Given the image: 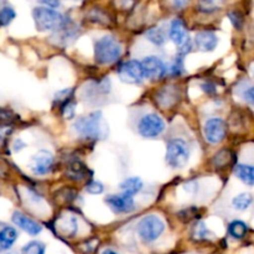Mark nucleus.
Segmentation results:
<instances>
[{
    "instance_id": "f257e3e1",
    "label": "nucleus",
    "mask_w": 254,
    "mask_h": 254,
    "mask_svg": "<svg viewBox=\"0 0 254 254\" xmlns=\"http://www.w3.org/2000/svg\"><path fill=\"white\" fill-rule=\"evenodd\" d=\"M122 56V45L113 36H103L94 45V60L99 64H112Z\"/></svg>"
},
{
    "instance_id": "f03ea898",
    "label": "nucleus",
    "mask_w": 254,
    "mask_h": 254,
    "mask_svg": "<svg viewBox=\"0 0 254 254\" xmlns=\"http://www.w3.org/2000/svg\"><path fill=\"white\" fill-rule=\"evenodd\" d=\"M77 133L86 139H98L103 136V118L101 112H93L86 117H79L73 124Z\"/></svg>"
},
{
    "instance_id": "7ed1b4c3",
    "label": "nucleus",
    "mask_w": 254,
    "mask_h": 254,
    "mask_svg": "<svg viewBox=\"0 0 254 254\" xmlns=\"http://www.w3.org/2000/svg\"><path fill=\"white\" fill-rule=\"evenodd\" d=\"M35 25L39 31H50L60 29L64 24V17L55 9L46 6H37L32 10Z\"/></svg>"
},
{
    "instance_id": "20e7f679",
    "label": "nucleus",
    "mask_w": 254,
    "mask_h": 254,
    "mask_svg": "<svg viewBox=\"0 0 254 254\" xmlns=\"http://www.w3.org/2000/svg\"><path fill=\"white\" fill-rule=\"evenodd\" d=\"M190 158V149L183 139H173L166 146V163L174 169H183Z\"/></svg>"
},
{
    "instance_id": "39448f33",
    "label": "nucleus",
    "mask_w": 254,
    "mask_h": 254,
    "mask_svg": "<svg viewBox=\"0 0 254 254\" xmlns=\"http://www.w3.org/2000/svg\"><path fill=\"white\" fill-rule=\"evenodd\" d=\"M165 230V223L160 217L155 215H149L141 218L138 223L139 237L144 242H154L163 235Z\"/></svg>"
},
{
    "instance_id": "423d86ee",
    "label": "nucleus",
    "mask_w": 254,
    "mask_h": 254,
    "mask_svg": "<svg viewBox=\"0 0 254 254\" xmlns=\"http://www.w3.org/2000/svg\"><path fill=\"white\" fill-rule=\"evenodd\" d=\"M138 129L140 135L144 138H158L165 130V123L160 116L150 113L140 119Z\"/></svg>"
},
{
    "instance_id": "0eeeda50",
    "label": "nucleus",
    "mask_w": 254,
    "mask_h": 254,
    "mask_svg": "<svg viewBox=\"0 0 254 254\" xmlns=\"http://www.w3.org/2000/svg\"><path fill=\"white\" fill-rule=\"evenodd\" d=\"M118 74L121 81L129 84H140L143 79L145 78L141 62L136 61V60H130V61L124 62L119 67Z\"/></svg>"
},
{
    "instance_id": "6e6552de",
    "label": "nucleus",
    "mask_w": 254,
    "mask_h": 254,
    "mask_svg": "<svg viewBox=\"0 0 254 254\" xmlns=\"http://www.w3.org/2000/svg\"><path fill=\"white\" fill-rule=\"evenodd\" d=\"M227 126L221 118H212L206 122L203 127V135L210 144H218L225 139Z\"/></svg>"
},
{
    "instance_id": "1a4fd4ad",
    "label": "nucleus",
    "mask_w": 254,
    "mask_h": 254,
    "mask_svg": "<svg viewBox=\"0 0 254 254\" xmlns=\"http://www.w3.org/2000/svg\"><path fill=\"white\" fill-rule=\"evenodd\" d=\"M52 166H54V155L49 150H40L32 156L29 168L34 175L44 176L51 171Z\"/></svg>"
},
{
    "instance_id": "9d476101",
    "label": "nucleus",
    "mask_w": 254,
    "mask_h": 254,
    "mask_svg": "<svg viewBox=\"0 0 254 254\" xmlns=\"http://www.w3.org/2000/svg\"><path fill=\"white\" fill-rule=\"evenodd\" d=\"M106 203L111 207L113 212L123 215V213H130L135 210V202L133 196L126 195L121 192L117 195H109L106 198Z\"/></svg>"
},
{
    "instance_id": "9b49d317",
    "label": "nucleus",
    "mask_w": 254,
    "mask_h": 254,
    "mask_svg": "<svg viewBox=\"0 0 254 254\" xmlns=\"http://www.w3.org/2000/svg\"><path fill=\"white\" fill-rule=\"evenodd\" d=\"M141 66H143L144 76L145 78L151 79V81H156V79H160L165 76L166 68L165 64L163 62V60L159 59L156 56H148L141 61Z\"/></svg>"
},
{
    "instance_id": "f8f14e48",
    "label": "nucleus",
    "mask_w": 254,
    "mask_h": 254,
    "mask_svg": "<svg viewBox=\"0 0 254 254\" xmlns=\"http://www.w3.org/2000/svg\"><path fill=\"white\" fill-rule=\"evenodd\" d=\"M11 220L17 227H20L22 231L29 233L30 236H37L39 233H41L42 231L41 225H39L36 221L27 217L26 215H24V213L20 212V211H15V212L12 213Z\"/></svg>"
},
{
    "instance_id": "ddd939ff",
    "label": "nucleus",
    "mask_w": 254,
    "mask_h": 254,
    "mask_svg": "<svg viewBox=\"0 0 254 254\" xmlns=\"http://www.w3.org/2000/svg\"><path fill=\"white\" fill-rule=\"evenodd\" d=\"M169 36H170L171 41L178 47L183 46L185 42H188L190 40V37L188 35V30H186L185 22L180 19H175L171 22Z\"/></svg>"
},
{
    "instance_id": "4468645a",
    "label": "nucleus",
    "mask_w": 254,
    "mask_h": 254,
    "mask_svg": "<svg viewBox=\"0 0 254 254\" xmlns=\"http://www.w3.org/2000/svg\"><path fill=\"white\" fill-rule=\"evenodd\" d=\"M218 37L212 31H200L195 36V45L200 51L211 52L217 47Z\"/></svg>"
},
{
    "instance_id": "2eb2a0df",
    "label": "nucleus",
    "mask_w": 254,
    "mask_h": 254,
    "mask_svg": "<svg viewBox=\"0 0 254 254\" xmlns=\"http://www.w3.org/2000/svg\"><path fill=\"white\" fill-rule=\"evenodd\" d=\"M77 228H78V225L73 216H62V217L57 218L56 231L64 237H73L77 232Z\"/></svg>"
},
{
    "instance_id": "dca6fc26",
    "label": "nucleus",
    "mask_w": 254,
    "mask_h": 254,
    "mask_svg": "<svg viewBox=\"0 0 254 254\" xmlns=\"http://www.w3.org/2000/svg\"><path fill=\"white\" fill-rule=\"evenodd\" d=\"M17 231L11 226H4L0 230V252L9 251L17 240Z\"/></svg>"
},
{
    "instance_id": "f3484780",
    "label": "nucleus",
    "mask_w": 254,
    "mask_h": 254,
    "mask_svg": "<svg viewBox=\"0 0 254 254\" xmlns=\"http://www.w3.org/2000/svg\"><path fill=\"white\" fill-rule=\"evenodd\" d=\"M235 175L248 186H254V166L247 164H238L235 168Z\"/></svg>"
},
{
    "instance_id": "a211bd4d",
    "label": "nucleus",
    "mask_w": 254,
    "mask_h": 254,
    "mask_svg": "<svg viewBox=\"0 0 254 254\" xmlns=\"http://www.w3.org/2000/svg\"><path fill=\"white\" fill-rule=\"evenodd\" d=\"M119 189L123 193L129 196H134L138 192H140L141 189H143V181H141L140 178H129L126 179L123 183L119 185Z\"/></svg>"
},
{
    "instance_id": "6ab92c4d",
    "label": "nucleus",
    "mask_w": 254,
    "mask_h": 254,
    "mask_svg": "<svg viewBox=\"0 0 254 254\" xmlns=\"http://www.w3.org/2000/svg\"><path fill=\"white\" fill-rule=\"evenodd\" d=\"M178 101V89L175 87H164L158 93V103L161 107H170Z\"/></svg>"
},
{
    "instance_id": "aec40b11",
    "label": "nucleus",
    "mask_w": 254,
    "mask_h": 254,
    "mask_svg": "<svg viewBox=\"0 0 254 254\" xmlns=\"http://www.w3.org/2000/svg\"><path fill=\"white\" fill-rule=\"evenodd\" d=\"M247 232L248 226L241 220H235L228 225V233H230L231 237L236 238V240H242V238H245Z\"/></svg>"
},
{
    "instance_id": "412c9836",
    "label": "nucleus",
    "mask_w": 254,
    "mask_h": 254,
    "mask_svg": "<svg viewBox=\"0 0 254 254\" xmlns=\"http://www.w3.org/2000/svg\"><path fill=\"white\" fill-rule=\"evenodd\" d=\"M87 173H88L87 168L83 165V164L79 163V161L72 163L71 165L68 166V169H67V175H68L72 180H76V181L83 180V179L87 176Z\"/></svg>"
},
{
    "instance_id": "4be33fe9",
    "label": "nucleus",
    "mask_w": 254,
    "mask_h": 254,
    "mask_svg": "<svg viewBox=\"0 0 254 254\" xmlns=\"http://www.w3.org/2000/svg\"><path fill=\"white\" fill-rule=\"evenodd\" d=\"M253 203V196L248 192L240 193L232 200V206L237 211H246Z\"/></svg>"
},
{
    "instance_id": "5701e85b",
    "label": "nucleus",
    "mask_w": 254,
    "mask_h": 254,
    "mask_svg": "<svg viewBox=\"0 0 254 254\" xmlns=\"http://www.w3.org/2000/svg\"><path fill=\"white\" fill-rule=\"evenodd\" d=\"M45 245L39 241H31L25 245L21 250V254H45Z\"/></svg>"
},
{
    "instance_id": "b1692460",
    "label": "nucleus",
    "mask_w": 254,
    "mask_h": 254,
    "mask_svg": "<svg viewBox=\"0 0 254 254\" xmlns=\"http://www.w3.org/2000/svg\"><path fill=\"white\" fill-rule=\"evenodd\" d=\"M146 39H148L149 41L153 42V44L160 46V45H163L164 42H165V35L161 31V29L154 27V29H150L146 32Z\"/></svg>"
},
{
    "instance_id": "393cba45",
    "label": "nucleus",
    "mask_w": 254,
    "mask_h": 254,
    "mask_svg": "<svg viewBox=\"0 0 254 254\" xmlns=\"http://www.w3.org/2000/svg\"><path fill=\"white\" fill-rule=\"evenodd\" d=\"M16 16V12L12 7L4 6L0 10V26H7Z\"/></svg>"
},
{
    "instance_id": "a878e982",
    "label": "nucleus",
    "mask_w": 254,
    "mask_h": 254,
    "mask_svg": "<svg viewBox=\"0 0 254 254\" xmlns=\"http://www.w3.org/2000/svg\"><path fill=\"white\" fill-rule=\"evenodd\" d=\"M72 94H73V89L72 88H66V89H62V91L57 92L56 96H55V103L59 104V107L61 108L64 104H66L67 102L71 101Z\"/></svg>"
},
{
    "instance_id": "bb28decb",
    "label": "nucleus",
    "mask_w": 254,
    "mask_h": 254,
    "mask_svg": "<svg viewBox=\"0 0 254 254\" xmlns=\"http://www.w3.org/2000/svg\"><path fill=\"white\" fill-rule=\"evenodd\" d=\"M231 160V153L228 150H221L220 153H217L213 158V164L217 168H222V166L227 165Z\"/></svg>"
},
{
    "instance_id": "cd10ccee",
    "label": "nucleus",
    "mask_w": 254,
    "mask_h": 254,
    "mask_svg": "<svg viewBox=\"0 0 254 254\" xmlns=\"http://www.w3.org/2000/svg\"><path fill=\"white\" fill-rule=\"evenodd\" d=\"M208 235H210V231L207 230L205 223L203 222L196 223L192 231V237H195L197 241H201V240H206Z\"/></svg>"
},
{
    "instance_id": "c85d7f7f",
    "label": "nucleus",
    "mask_w": 254,
    "mask_h": 254,
    "mask_svg": "<svg viewBox=\"0 0 254 254\" xmlns=\"http://www.w3.org/2000/svg\"><path fill=\"white\" fill-rule=\"evenodd\" d=\"M170 72L173 76H180L184 72V57L176 56L170 66Z\"/></svg>"
},
{
    "instance_id": "c756f323",
    "label": "nucleus",
    "mask_w": 254,
    "mask_h": 254,
    "mask_svg": "<svg viewBox=\"0 0 254 254\" xmlns=\"http://www.w3.org/2000/svg\"><path fill=\"white\" fill-rule=\"evenodd\" d=\"M86 191L91 195H101L104 191V186L99 181H91V183L87 184Z\"/></svg>"
},
{
    "instance_id": "7c9ffc66",
    "label": "nucleus",
    "mask_w": 254,
    "mask_h": 254,
    "mask_svg": "<svg viewBox=\"0 0 254 254\" xmlns=\"http://www.w3.org/2000/svg\"><path fill=\"white\" fill-rule=\"evenodd\" d=\"M228 17H230L231 22H232V25L236 27V29H238V30L242 29L243 21H245V20H243V16L241 12L231 11L230 14H228Z\"/></svg>"
},
{
    "instance_id": "2f4dec72",
    "label": "nucleus",
    "mask_w": 254,
    "mask_h": 254,
    "mask_svg": "<svg viewBox=\"0 0 254 254\" xmlns=\"http://www.w3.org/2000/svg\"><path fill=\"white\" fill-rule=\"evenodd\" d=\"M15 119V114L12 113L10 109L7 108H2V107H0V122L1 123H10V122H12Z\"/></svg>"
},
{
    "instance_id": "473e14b6",
    "label": "nucleus",
    "mask_w": 254,
    "mask_h": 254,
    "mask_svg": "<svg viewBox=\"0 0 254 254\" xmlns=\"http://www.w3.org/2000/svg\"><path fill=\"white\" fill-rule=\"evenodd\" d=\"M12 133V128L6 124H2L0 126V146H2L5 144V141L7 140L10 134Z\"/></svg>"
},
{
    "instance_id": "72a5a7b5",
    "label": "nucleus",
    "mask_w": 254,
    "mask_h": 254,
    "mask_svg": "<svg viewBox=\"0 0 254 254\" xmlns=\"http://www.w3.org/2000/svg\"><path fill=\"white\" fill-rule=\"evenodd\" d=\"M61 111L62 114H64L67 119H72L74 117V103L71 101L67 102L66 104H64V106L61 107Z\"/></svg>"
},
{
    "instance_id": "f704fd0d",
    "label": "nucleus",
    "mask_w": 254,
    "mask_h": 254,
    "mask_svg": "<svg viewBox=\"0 0 254 254\" xmlns=\"http://www.w3.org/2000/svg\"><path fill=\"white\" fill-rule=\"evenodd\" d=\"M243 97H245V99L251 104V106L254 107V86L246 89L245 93H243Z\"/></svg>"
},
{
    "instance_id": "c9c22d12",
    "label": "nucleus",
    "mask_w": 254,
    "mask_h": 254,
    "mask_svg": "<svg viewBox=\"0 0 254 254\" xmlns=\"http://www.w3.org/2000/svg\"><path fill=\"white\" fill-rule=\"evenodd\" d=\"M37 1L46 7H51V9H56L60 6V0H37Z\"/></svg>"
},
{
    "instance_id": "e433bc0d",
    "label": "nucleus",
    "mask_w": 254,
    "mask_h": 254,
    "mask_svg": "<svg viewBox=\"0 0 254 254\" xmlns=\"http://www.w3.org/2000/svg\"><path fill=\"white\" fill-rule=\"evenodd\" d=\"M171 2H173V5L176 9H183V7H185L190 2V0H171Z\"/></svg>"
},
{
    "instance_id": "4c0bfd02",
    "label": "nucleus",
    "mask_w": 254,
    "mask_h": 254,
    "mask_svg": "<svg viewBox=\"0 0 254 254\" xmlns=\"http://www.w3.org/2000/svg\"><path fill=\"white\" fill-rule=\"evenodd\" d=\"M202 89L205 92H207V93H213V92L216 91V88H215V86H213L212 83H210V82H208V83H203L202 86Z\"/></svg>"
},
{
    "instance_id": "58836bf2",
    "label": "nucleus",
    "mask_w": 254,
    "mask_h": 254,
    "mask_svg": "<svg viewBox=\"0 0 254 254\" xmlns=\"http://www.w3.org/2000/svg\"><path fill=\"white\" fill-rule=\"evenodd\" d=\"M6 171H7L6 164H5V161L0 158V176H1V178H4V176L6 175Z\"/></svg>"
},
{
    "instance_id": "ea45409f",
    "label": "nucleus",
    "mask_w": 254,
    "mask_h": 254,
    "mask_svg": "<svg viewBox=\"0 0 254 254\" xmlns=\"http://www.w3.org/2000/svg\"><path fill=\"white\" fill-rule=\"evenodd\" d=\"M102 254H117V253L114 252V251H112V250H106V251H103V252H102Z\"/></svg>"
},
{
    "instance_id": "a19ab883",
    "label": "nucleus",
    "mask_w": 254,
    "mask_h": 254,
    "mask_svg": "<svg viewBox=\"0 0 254 254\" xmlns=\"http://www.w3.org/2000/svg\"><path fill=\"white\" fill-rule=\"evenodd\" d=\"M10 254H15V253H10Z\"/></svg>"
}]
</instances>
